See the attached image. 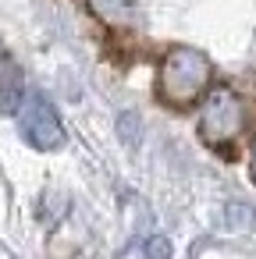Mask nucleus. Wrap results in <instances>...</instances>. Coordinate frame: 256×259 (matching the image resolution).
<instances>
[{"instance_id": "f257e3e1", "label": "nucleus", "mask_w": 256, "mask_h": 259, "mask_svg": "<svg viewBox=\"0 0 256 259\" xmlns=\"http://www.w3.org/2000/svg\"><path fill=\"white\" fill-rule=\"evenodd\" d=\"M210 85V61L192 47H174L164 54L157 68V93L171 107H189L206 96Z\"/></svg>"}, {"instance_id": "f03ea898", "label": "nucleus", "mask_w": 256, "mask_h": 259, "mask_svg": "<svg viewBox=\"0 0 256 259\" xmlns=\"http://www.w3.org/2000/svg\"><path fill=\"white\" fill-rule=\"evenodd\" d=\"M245 132V103L235 89H206L203 96V117H199V139L213 149H228Z\"/></svg>"}, {"instance_id": "7ed1b4c3", "label": "nucleus", "mask_w": 256, "mask_h": 259, "mask_svg": "<svg viewBox=\"0 0 256 259\" xmlns=\"http://www.w3.org/2000/svg\"><path fill=\"white\" fill-rule=\"evenodd\" d=\"M22 135L29 146L36 149H57L64 146V128H61V117L57 110L50 107L47 96H32L25 103V114H22Z\"/></svg>"}, {"instance_id": "20e7f679", "label": "nucleus", "mask_w": 256, "mask_h": 259, "mask_svg": "<svg viewBox=\"0 0 256 259\" xmlns=\"http://www.w3.org/2000/svg\"><path fill=\"white\" fill-rule=\"evenodd\" d=\"M25 100V78H22V68L0 50V114H18Z\"/></svg>"}, {"instance_id": "39448f33", "label": "nucleus", "mask_w": 256, "mask_h": 259, "mask_svg": "<svg viewBox=\"0 0 256 259\" xmlns=\"http://www.w3.org/2000/svg\"><path fill=\"white\" fill-rule=\"evenodd\" d=\"M224 220H228L231 231H249V227L256 224V213H252L245 202H231V206L224 209Z\"/></svg>"}, {"instance_id": "423d86ee", "label": "nucleus", "mask_w": 256, "mask_h": 259, "mask_svg": "<svg viewBox=\"0 0 256 259\" xmlns=\"http://www.w3.org/2000/svg\"><path fill=\"white\" fill-rule=\"evenodd\" d=\"M118 132H121L125 146H135V142H139V117H135L132 110L121 114V117H118Z\"/></svg>"}, {"instance_id": "0eeeda50", "label": "nucleus", "mask_w": 256, "mask_h": 259, "mask_svg": "<svg viewBox=\"0 0 256 259\" xmlns=\"http://www.w3.org/2000/svg\"><path fill=\"white\" fill-rule=\"evenodd\" d=\"M142 259H171V241L167 238H150L142 245Z\"/></svg>"}, {"instance_id": "6e6552de", "label": "nucleus", "mask_w": 256, "mask_h": 259, "mask_svg": "<svg viewBox=\"0 0 256 259\" xmlns=\"http://www.w3.org/2000/svg\"><path fill=\"white\" fill-rule=\"evenodd\" d=\"M252 170H256V156H252Z\"/></svg>"}]
</instances>
